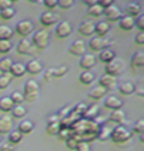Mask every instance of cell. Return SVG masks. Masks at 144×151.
Instances as JSON below:
<instances>
[{
	"instance_id": "obj_43",
	"label": "cell",
	"mask_w": 144,
	"mask_h": 151,
	"mask_svg": "<svg viewBox=\"0 0 144 151\" xmlns=\"http://www.w3.org/2000/svg\"><path fill=\"white\" fill-rule=\"evenodd\" d=\"M59 130H61L59 123H55V124H47V133L51 134V136H57Z\"/></svg>"
},
{
	"instance_id": "obj_56",
	"label": "cell",
	"mask_w": 144,
	"mask_h": 151,
	"mask_svg": "<svg viewBox=\"0 0 144 151\" xmlns=\"http://www.w3.org/2000/svg\"><path fill=\"white\" fill-rule=\"evenodd\" d=\"M55 123H59V119L57 114H55V116H51V117L48 119V124H55Z\"/></svg>"
},
{
	"instance_id": "obj_11",
	"label": "cell",
	"mask_w": 144,
	"mask_h": 151,
	"mask_svg": "<svg viewBox=\"0 0 144 151\" xmlns=\"http://www.w3.org/2000/svg\"><path fill=\"white\" fill-rule=\"evenodd\" d=\"M103 14L106 16V19L107 21H119V20L122 19V12H120V9L117 6H110L109 9H106L103 10Z\"/></svg>"
},
{
	"instance_id": "obj_30",
	"label": "cell",
	"mask_w": 144,
	"mask_h": 151,
	"mask_svg": "<svg viewBox=\"0 0 144 151\" xmlns=\"http://www.w3.org/2000/svg\"><path fill=\"white\" fill-rule=\"evenodd\" d=\"M130 62L133 68H141V66H144V52L138 51V52L133 54Z\"/></svg>"
},
{
	"instance_id": "obj_55",
	"label": "cell",
	"mask_w": 144,
	"mask_h": 151,
	"mask_svg": "<svg viewBox=\"0 0 144 151\" xmlns=\"http://www.w3.org/2000/svg\"><path fill=\"white\" fill-rule=\"evenodd\" d=\"M134 93L137 95L138 98H143V96H144V88H143V86H138V88H136Z\"/></svg>"
},
{
	"instance_id": "obj_53",
	"label": "cell",
	"mask_w": 144,
	"mask_h": 151,
	"mask_svg": "<svg viewBox=\"0 0 144 151\" xmlns=\"http://www.w3.org/2000/svg\"><path fill=\"white\" fill-rule=\"evenodd\" d=\"M76 151H89V145H88V143H84V141H81V143H78V145H76V148H75Z\"/></svg>"
},
{
	"instance_id": "obj_18",
	"label": "cell",
	"mask_w": 144,
	"mask_h": 151,
	"mask_svg": "<svg viewBox=\"0 0 144 151\" xmlns=\"http://www.w3.org/2000/svg\"><path fill=\"white\" fill-rule=\"evenodd\" d=\"M31 47H33V44H31L30 40L23 38L17 44V52L21 54V55H27V54H30V51H31Z\"/></svg>"
},
{
	"instance_id": "obj_21",
	"label": "cell",
	"mask_w": 144,
	"mask_h": 151,
	"mask_svg": "<svg viewBox=\"0 0 144 151\" xmlns=\"http://www.w3.org/2000/svg\"><path fill=\"white\" fill-rule=\"evenodd\" d=\"M125 12L129 17L134 19V17H138V16L141 14V9H140V6H138L137 3H129V4L126 6Z\"/></svg>"
},
{
	"instance_id": "obj_8",
	"label": "cell",
	"mask_w": 144,
	"mask_h": 151,
	"mask_svg": "<svg viewBox=\"0 0 144 151\" xmlns=\"http://www.w3.org/2000/svg\"><path fill=\"white\" fill-rule=\"evenodd\" d=\"M110 44V41H106L103 38H99V37H93V38L89 41V48H91L92 51H95V52H100L102 50H105L107 48Z\"/></svg>"
},
{
	"instance_id": "obj_26",
	"label": "cell",
	"mask_w": 144,
	"mask_h": 151,
	"mask_svg": "<svg viewBox=\"0 0 144 151\" xmlns=\"http://www.w3.org/2000/svg\"><path fill=\"white\" fill-rule=\"evenodd\" d=\"M109 120L113 122V123H117V124H123L126 122V114H125V112L120 110V109H119V110H112Z\"/></svg>"
},
{
	"instance_id": "obj_22",
	"label": "cell",
	"mask_w": 144,
	"mask_h": 151,
	"mask_svg": "<svg viewBox=\"0 0 144 151\" xmlns=\"http://www.w3.org/2000/svg\"><path fill=\"white\" fill-rule=\"evenodd\" d=\"M9 73L12 76H17V78L24 76L26 75V66L23 65V64H20V62H13V65L10 68V72Z\"/></svg>"
},
{
	"instance_id": "obj_3",
	"label": "cell",
	"mask_w": 144,
	"mask_h": 151,
	"mask_svg": "<svg viewBox=\"0 0 144 151\" xmlns=\"http://www.w3.org/2000/svg\"><path fill=\"white\" fill-rule=\"evenodd\" d=\"M123 69H125V61L123 59H119V58H114L109 64H106V66H105L106 75H110L113 78H116L117 75H120V73L123 72Z\"/></svg>"
},
{
	"instance_id": "obj_19",
	"label": "cell",
	"mask_w": 144,
	"mask_h": 151,
	"mask_svg": "<svg viewBox=\"0 0 144 151\" xmlns=\"http://www.w3.org/2000/svg\"><path fill=\"white\" fill-rule=\"evenodd\" d=\"M119 92L122 93V95H125V96H130L134 93L136 91V85L134 83H131V82H122L120 85H119Z\"/></svg>"
},
{
	"instance_id": "obj_17",
	"label": "cell",
	"mask_w": 144,
	"mask_h": 151,
	"mask_svg": "<svg viewBox=\"0 0 144 151\" xmlns=\"http://www.w3.org/2000/svg\"><path fill=\"white\" fill-rule=\"evenodd\" d=\"M109 31H110V26H109V23H106V21H99V23L95 24V34H98L99 38L105 37Z\"/></svg>"
},
{
	"instance_id": "obj_9",
	"label": "cell",
	"mask_w": 144,
	"mask_h": 151,
	"mask_svg": "<svg viewBox=\"0 0 144 151\" xmlns=\"http://www.w3.org/2000/svg\"><path fill=\"white\" fill-rule=\"evenodd\" d=\"M96 65V58H95V55H92V54H84L81 59H79V66L84 69V71H89L91 68Z\"/></svg>"
},
{
	"instance_id": "obj_38",
	"label": "cell",
	"mask_w": 144,
	"mask_h": 151,
	"mask_svg": "<svg viewBox=\"0 0 144 151\" xmlns=\"http://www.w3.org/2000/svg\"><path fill=\"white\" fill-rule=\"evenodd\" d=\"M12 79H13V76L10 73H1L0 75V89H6L10 85Z\"/></svg>"
},
{
	"instance_id": "obj_20",
	"label": "cell",
	"mask_w": 144,
	"mask_h": 151,
	"mask_svg": "<svg viewBox=\"0 0 144 151\" xmlns=\"http://www.w3.org/2000/svg\"><path fill=\"white\" fill-rule=\"evenodd\" d=\"M99 85L102 86V88H105L106 91L112 89V88H114V85H116V78H113L110 75H106L105 73L102 78L99 79Z\"/></svg>"
},
{
	"instance_id": "obj_29",
	"label": "cell",
	"mask_w": 144,
	"mask_h": 151,
	"mask_svg": "<svg viewBox=\"0 0 144 151\" xmlns=\"http://www.w3.org/2000/svg\"><path fill=\"white\" fill-rule=\"evenodd\" d=\"M13 102H12V99L10 96H3V98H0V112L3 113H9L12 109H13Z\"/></svg>"
},
{
	"instance_id": "obj_32",
	"label": "cell",
	"mask_w": 144,
	"mask_h": 151,
	"mask_svg": "<svg viewBox=\"0 0 144 151\" xmlns=\"http://www.w3.org/2000/svg\"><path fill=\"white\" fill-rule=\"evenodd\" d=\"M10 113H12V116L14 119H24L27 114V110L21 105H14L13 109L10 110Z\"/></svg>"
},
{
	"instance_id": "obj_6",
	"label": "cell",
	"mask_w": 144,
	"mask_h": 151,
	"mask_svg": "<svg viewBox=\"0 0 144 151\" xmlns=\"http://www.w3.org/2000/svg\"><path fill=\"white\" fill-rule=\"evenodd\" d=\"M72 33V26L69 21H61L58 23V26L55 27V34L59 38H68Z\"/></svg>"
},
{
	"instance_id": "obj_12",
	"label": "cell",
	"mask_w": 144,
	"mask_h": 151,
	"mask_svg": "<svg viewBox=\"0 0 144 151\" xmlns=\"http://www.w3.org/2000/svg\"><path fill=\"white\" fill-rule=\"evenodd\" d=\"M85 48H86L85 42L81 41V40H76L69 45V54L75 55V57H82L85 54Z\"/></svg>"
},
{
	"instance_id": "obj_42",
	"label": "cell",
	"mask_w": 144,
	"mask_h": 151,
	"mask_svg": "<svg viewBox=\"0 0 144 151\" xmlns=\"http://www.w3.org/2000/svg\"><path fill=\"white\" fill-rule=\"evenodd\" d=\"M73 6V0H57V7L66 10V9H71Z\"/></svg>"
},
{
	"instance_id": "obj_46",
	"label": "cell",
	"mask_w": 144,
	"mask_h": 151,
	"mask_svg": "<svg viewBox=\"0 0 144 151\" xmlns=\"http://www.w3.org/2000/svg\"><path fill=\"white\" fill-rule=\"evenodd\" d=\"M134 27H137L138 30H140V33L144 31V16L143 14H140L137 17V20H134Z\"/></svg>"
},
{
	"instance_id": "obj_23",
	"label": "cell",
	"mask_w": 144,
	"mask_h": 151,
	"mask_svg": "<svg viewBox=\"0 0 144 151\" xmlns=\"http://www.w3.org/2000/svg\"><path fill=\"white\" fill-rule=\"evenodd\" d=\"M99 114V106L98 105H92L89 106V107H86L85 113H84V116L82 117L86 119L88 122H92L93 119H96Z\"/></svg>"
},
{
	"instance_id": "obj_16",
	"label": "cell",
	"mask_w": 144,
	"mask_h": 151,
	"mask_svg": "<svg viewBox=\"0 0 144 151\" xmlns=\"http://www.w3.org/2000/svg\"><path fill=\"white\" fill-rule=\"evenodd\" d=\"M13 129V120L9 116H1L0 117V136L1 134H9Z\"/></svg>"
},
{
	"instance_id": "obj_15",
	"label": "cell",
	"mask_w": 144,
	"mask_h": 151,
	"mask_svg": "<svg viewBox=\"0 0 144 151\" xmlns=\"http://www.w3.org/2000/svg\"><path fill=\"white\" fill-rule=\"evenodd\" d=\"M78 33L84 37H91L92 34H95V24L91 21H82L78 27Z\"/></svg>"
},
{
	"instance_id": "obj_14",
	"label": "cell",
	"mask_w": 144,
	"mask_h": 151,
	"mask_svg": "<svg viewBox=\"0 0 144 151\" xmlns=\"http://www.w3.org/2000/svg\"><path fill=\"white\" fill-rule=\"evenodd\" d=\"M57 21H58V16L51 13V12H45V13H42L41 16H40V23H41L42 26H45V27L54 26Z\"/></svg>"
},
{
	"instance_id": "obj_41",
	"label": "cell",
	"mask_w": 144,
	"mask_h": 151,
	"mask_svg": "<svg viewBox=\"0 0 144 151\" xmlns=\"http://www.w3.org/2000/svg\"><path fill=\"white\" fill-rule=\"evenodd\" d=\"M10 99H12L13 105H21V103L24 102L23 93H20V92H13L12 93V96H10Z\"/></svg>"
},
{
	"instance_id": "obj_44",
	"label": "cell",
	"mask_w": 144,
	"mask_h": 151,
	"mask_svg": "<svg viewBox=\"0 0 144 151\" xmlns=\"http://www.w3.org/2000/svg\"><path fill=\"white\" fill-rule=\"evenodd\" d=\"M12 51L10 41H0V54H7Z\"/></svg>"
},
{
	"instance_id": "obj_28",
	"label": "cell",
	"mask_w": 144,
	"mask_h": 151,
	"mask_svg": "<svg viewBox=\"0 0 144 151\" xmlns=\"http://www.w3.org/2000/svg\"><path fill=\"white\" fill-rule=\"evenodd\" d=\"M33 130H34V123L30 122V120H23L19 124V127H17V132L20 134H28V133H31Z\"/></svg>"
},
{
	"instance_id": "obj_40",
	"label": "cell",
	"mask_w": 144,
	"mask_h": 151,
	"mask_svg": "<svg viewBox=\"0 0 144 151\" xmlns=\"http://www.w3.org/2000/svg\"><path fill=\"white\" fill-rule=\"evenodd\" d=\"M131 133H136V134H143L144 133V120L143 119H138L137 122L133 124V132Z\"/></svg>"
},
{
	"instance_id": "obj_45",
	"label": "cell",
	"mask_w": 144,
	"mask_h": 151,
	"mask_svg": "<svg viewBox=\"0 0 144 151\" xmlns=\"http://www.w3.org/2000/svg\"><path fill=\"white\" fill-rule=\"evenodd\" d=\"M57 136H59L61 140H68L72 136V130H69V129H61Z\"/></svg>"
},
{
	"instance_id": "obj_60",
	"label": "cell",
	"mask_w": 144,
	"mask_h": 151,
	"mask_svg": "<svg viewBox=\"0 0 144 151\" xmlns=\"http://www.w3.org/2000/svg\"><path fill=\"white\" fill-rule=\"evenodd\" d=\"M0 75H1V72H0Z\"/></svg>"
},
{
	"instance_id": "obj_4",
	"label": "cell",
	"mask_w": 144,
	"mask_h": 151,
	"mask_svg": "<svg viewBox=\"0 0 144 151\" xmlns=\"http://www.w3.org/2000/svg\"><path fill=\"white\" fill-rule=\"evenodd\" d=\"M50 42V34L45 30H40V31H35V34L33 35V45H35L38 50H44Z\"/></svg>"
},
{
	"instance_id": "obj_48",
	"label": "cell",
	"mask_w": 144,
	"mask_h": 151,
	"mask_svg": "<svg viewBox=\"0 0 144 151\" xmlns=\"http://www.w3.org/2000/svg\"><path fill=\"white\" fill-rule=\"evenodd\" d=\"M69 112H71V107H65V109H61L58 112V119H59V122L62 120V119H65L66 116H69Z\"/></svg>"
},
{
	"instance_id": "obj_27",
	"label": "cell",
	"mask_w": 144,
	"mask_h": 151,
	"mask_svg": "<svg viewBox=\"0 0 144 151\" xmlns=\"http://www.w3.org/2000/svg\"><path fill=\"white\" fill-rule=\"evenodd\" d=\"M105 95H106V89L105 88H102L100 85L92 88L91 91L88 92V96H89L91 99H95V100H99L100 98H103Z\"/></svg>"
},
{
	"instance_id": "obj_47",
	"label": "cell",
	"mask_w": 144,
	"mask_h": 151,
	"mask_svg": "<svg viewBox=\"0 0 144 151\" xmlns=\"http://www.w3.org/2000/svg\"><path fill=\"white\" fill-rule=\"evenodd\" d=\"M65 143H66V147L69 148V150H75L76 148V145H78V140L76 138H73V137H69L68 140H65Z\"/></svg>"
},
{
	"instance_id": "obj_58",
	"label": "cell",
	"mask_w": 144,
	"mask_h": 151,
	"mask_svg": "<svg viewBox=\"0 0 144 151\" xmlns=\"http://www.w3.org/2000/svg\"><path fill=\"white\" fill-rule=\"evenodd\" d=\"M140 141H141V143L144 141V136H143V134H140Z\"/></svg>"
},
{
	"instance_id": "obj_54",
	"label": "cell",
	"mask_w": 144,
	"mask_h": 151,
	"mask_svg": "<svg viewBox=\"0 0 144 151\" xmlns=\"http://www.w3.org/2000/svg\"><path fill=\"white\" fill-rule=\"evenodd\" d=\"M134 41H136V44H138V45H143L144 44V33H138L137 35H136V38H134Z\"/></svg>"
},
{
	"instance_id": "obj_39",
	"label": "cell",
	"mask_w": 144,
	"mask_h": 151,
	"mask_svg": "<svg viewBox=\"0 0 144 151\" xmlns=\"http://www.w3.org/2000/svg\"><path fill=\"white\" fill-rule=\"evenodd\" d=\"M14 16H16V10H14L13 7L6 9V10H3V12H0V19H3V20H12Z\"/></svg>"
},
{
	"instance_id": "obj_59",
	"label": "cell",
	"mask_w": 144,
	"mask_h": 151,
	"mask_svg": "<svg viewBox=\"0 0 144 151\" xmlns=\"http://www.w3.org/2000/svg\"><path fill=\"white\" fill-rule=\"evenodd\" d=\"M0 144H1V136H0Z\"/></svg>"
},
{
	"instance_id": "obj_13",
	"label": "cell",
	"mask_w": 144,
	"mask_h": 151,
	"mask_svg": "<svg viewBox=\"0 0 144 151\" xmlns=\"http://www.w3.org/2000/svg\"><path fill=\"white\" fill-rule=\"evenodd\" d=\"M103 106H105L106 109H110V110H119V109H122V106H123V102L120 100L119 98L116 96H107L105 99V102H103Z\"/></svg>"
},
{
	"instance_id": "obj_57",
	"label": "cell",
	"mask_w": 144,
	"mask_h": 151,
	"mask_svg": "<svg viewBox=\"0 0 144 151\" xmlns=\"http://www.w3.org/2000/svg\"><path fill=\"white\" fill-rule=\"evenodd\" d=\"M82 3H84L85 6H88V7H92V6H95L98 1H96V0H82Z\"/></svg>"
},
{
	"instance_id": "obj_10",
	"label": "cell",
	"mask_w": 144,
	"mask_h": 151,
	"mask_svg": "<svg viewBox=\"0 0 144 151\" xmlns=\"http://www.w3.org/2000/svg\"><path fill=\"white\" fill-rule=\"evenodd\" d=\"M24 66H26V73H30V75H38V73L42 72V65L38 59L28 61Z\"/></svg>"
},
{
	"instance_id": "obj_2",
	"label": "cell",
	"mask_w": 144,
	"mask_h": 151,
	"mask_svg": "<svg viewBox=\"0 0 144 151\" xmlns=\"http://www.w3.org/2000/svg\"><path fill=\"white\" fill-rule=\"evenodd\" d=\"M23 98L26 102H35L37 98H38V91H40V86L38 83L33 81V79H30V81H27L26 83H24V88H23Z\"/></svg>"
},
{
	"instance_id": "obj_5",
	"label": "cell",
	"mask_w": 144,
	"mask_h": 151,
	"mask_svg": "<svg viewBox=\"0 0 144 151\" xmlns=\"http://www.w3.org/2000/svg\"><path fill=\"white\" fill-rule=\"evenodd\" d=\"M14 30H16V34H19L20 37H23V38H26L27 35H30V34L33 33L34 26L30 20H21V21H19L16 24Z\"/></svg>"
},
{
	"instance_id": "obj_50",
	"label": "cell",
	"mask_w": 144,
	"mask_h": 151,
	"mask_svg": "<svg viewBox=\"0 0 144 151\" xmlns=\"http://www.w3.org/2000/svg\"><path fill=\"white\" fill-rule=\"evenodd\" d=\"M12 0H0V12L6 10V9H10L12 7Z\"/></svg>"
},
{
	"instance_id": "obj_52",
	"label": "cell",
	"mask_w": 144,
	"mask_h": 151,
	"mask_svg": "<svg viewBox=\"0 0 144 151\" xmlns=\"http://www.w3.org/2000/svg\"><path fill=\"white\" fill-rule=\"evenodd\" d=\"M42 4H44L47 9H55V7H57V0H44Z\"/></svg>"
},
{
	"instance_id": "obj_25",
	"label": "cell",
	"mask_w": 144,
	"mask_h": 151,
	"mask_svg": "<svg viewBox=\"0 0 144 151\" xmlns=\"http://www.w3.org/2000/svg\"><path fill=\"white\" fill-rule=\"evenodd\" d=\"M116 58V54L112 51L110 48H105V50H102L100 52H99V61H102V62H105V64H109L110 61Z\"/></svg>"
},
{
	"instance_id": "obj_34",
	"label": "cell",
	"mask_w": 144,
	"mask_h": 151,
	"mask_svg": "<svg viewBox=\"0 0 144 151\" xmlns=\"http://www.w3.org/2000/svg\"><path fill=\"white\" fill-rule=\"evenodd\" d=\"M110 129L107 127V126H102V127H99V132H98V136L96 138H99L100 141H107L109 138H110Z\"/></svg>"
},
{
	"instance_id": "obj_37",
	"label": "cell",
	"mask_w": 144,
	"mask_h": 151,
	"mask_svg": "<svg viewBox=\"0 0 144 151\" xmlns=\"http://www.w3.org/2000/svg\"><path fill=\"white\" fill-rule=\"evenodd\" d=\"M88 14H89V16H92V17H100V16L103 14V9H102V7L96 3L95 6L88 7Z\"/></svg>"
},
{
	"instance_id": "obj_36",
	"label": "cell",
	"mask_w": 144,
	"mask_h": 151,
	"mask_svg": "<svg viewBox=\"0 0 144 151\" xmlns=\"http://www.w3.org/2000/svg\"><path fill=\"white\" fill-rule=\"evenodd\" d=\"M23 140V134H20L17 130H12V132L9 133V141L7 143H10V144H17V143H20Z\"/></svg>"
},
{
	"instance_id": "obj_35",
	"label": "cell",
	"mask_w": 144,
	"mask_h": 151,
	"mask_svg": "<svg viewBox=\"0 0 144 151\" xmlns=\"http://www.w3.org/2000/svg\"><path fill=\"white\" fill-rule=\"evenodd\" d=\"M13 65V61L10 58H3L0 59V72L1 73H9L10 72V68Z\"/></svg>"
},
{
	"instance_id": "obj_1",
	"label": "cell",
	"mask_w": 144,
	"mask_h": 151,
	"mask_svg": "<svg viewBox=\"0 0 144 151\" xmlns=\"http://www.w3.org/2000/svg\"><path fill=\"white\" fill-rule=\"evenodd\" d=\"M131 138V132L125 126H117L110 132V140L116 144H125Z\"/></svg>"
},
{
	"instance_id": "obj_33",
	"label": "cell",
	"mask_w": 144,
	"mask_h": 151,
	"mask_svg": "<svg viewBox=\"0 0 144 151\" xmlns=\"http://www.w3.org/2000/svg\"><path fill=\"white\" fill-rule=\"evenodd\" d=\"M93 81H95V75L92 72H89V71H84L79 75V82L84 83V85H91Z\"/></svg>"
},
{
	"instance_id": "obj_7",
	"label": "cell",
	"mask_w": 144,
	"mask_h": 151,
	"mask_svg": "<svg viewBox=\"0 0 144 151\" xmlns=\"http://www.w3.org/2000/svg\"><path fill=\"white\" fill-rule=\"evenodd\" d=\"M66 72H68V68L66 66H58V68H54V69H48V71L44 72V79H45L47 82H50L51 79L62 78Z\"/></svg>"
},
{
	"instance_id": "obj_51",
	"label": "cell",
	"mask_w": 144,
	"mask_h": 151,
	"mask_svg": "<svg viewBox=\"0 0 144 151\" xmlns=\"http://www.w3.org/2000/svg\"><path fill=\"white\" fill-rule=\"evenodd\" d=\"M98 4L103 10H106V9H109L110 6H113V0H100V1H98Z\"/></svg>"
},
{
	"instance_id": "obj_24",
	"label": "cell",
	"mask_w": 144,
	"mask_h": 151,
	"mask_svg": "<svg viewBox=\"0 0 144 151\" xmlns=\"http://www.w3.org/2000/svg\"><path fill=\"white\" fill-rule=\"evenodd\" d=\"M119 27L122 30H125V31H130V30L134 28V19H131L129 16L122 17V19L119 20Z\"/></svg>"
},
{
	"instance_id": "obj_49",
	"label": "cell",
	"mask_w": 144,
	"mask_h": 151,
	"mask_svg": "<svg viewBox=\"0 0 144 151\" xmlns=\"http://www.w3.org/2000/svg\"><path fill=\"white\" fill-rule=\"evenodd\" d=\"M16 150V147L13 144H10V143H1L0 144V151H14Z\"/></svg>"
},
{
	"instance_id": "obj_31",
	"label": "cell",
	"mask_w": 144,
	"mask_h": 151,
	"mask_svg": "<svg viewBox=\"0 0 144 151\" xmlns=\"http://www.w3.org/2000/svg\"><path fill=\"white\" fill-rule=\"evenodd\" d=\"M13 35V30L9 26H0V41H10Z\"/></svg>"
}]
</instances>
